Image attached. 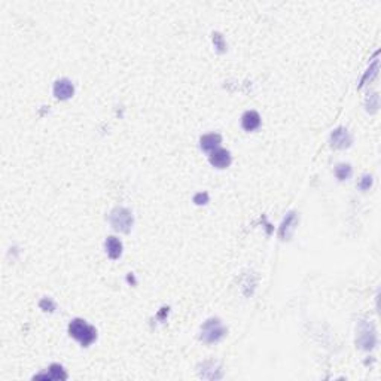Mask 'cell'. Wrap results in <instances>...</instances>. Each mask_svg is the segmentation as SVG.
Returning a JSON list of instances; mask_svg holds the SVG:
<instances>
[{
  "mask_svg": "<svg viewBox=\"0 0 381 381\" xmlns=\"http://www.w3.org/2000/svg\"><path fill=\"white\" fill-rule=\"evenodd\" d=\"M295 225H296V213L295 212H290L285 217L282 226H280V237L282 240H289L293 230H295Z\"/></svg>",
  "mask_w": 381,
  "mask_h": 381,
  "instance_id": "7c38bea8",
  "label": "cell"
},
{
  "mask_svg": "<svg viewBox=\"0 0 381 381\" xmlns=\"http://www.w3.org/2000/svg\"><path fill=\"white\" fill-rule=\"evenodd\" d=\"M213 42L214 45L217 47V49L222 52V51H225V44H223V39H222V36L219 34V33H214L213 34Z\"/></svg>",
  "mask_w": 381,
  "mask_h": 381,
  "instance_id": "ffe728a7",
  "label": "cell"
},
{
  "mask_svg": "<svg viewBox=\"0 0 381 381\" xmlns=\"http://www.w3.org/2000/svg\"><path fill=\"white\" fill-rule=\"evenodd\" d=\"M241 125H243V128H244L246 131H253V130H256V128H259V125H261V117H259V113L255 112V110L246 112V113L243 115V118H241Z\"/></svg>",
  "mask_w": 381,
  "mask_h": 381,
  "instance_id": "30bf717a",
  "label": "cell"
},
{
  "mask_svg": "<svg viewBox=\"0 0 381 381\" xmlns=\"http://www.w3.org/2000/svg\"><path fill=\"white\" fill-rule=\"evenodd\" d=\"M39 307L44 310V311H49V313H52V311L55 310V302H54L51 298H44V299L39 302Z\"/></svg>",
  "mask_w": 381,
  "mask_h": 381,
  "instance_id": "e0dca14e",
  "label": "cell"
},
{
  "mask_svg": "<svg viewBox=\"0 0 381 381\" xmlns=\"http://www.w3.org/2000/svg\"><path fill=\"white\" fill-rule=\"evenodd\" d=\"M353 142L350 133L344 127H338L331 133V144L336 149H347Z\"/></svg>",
  "mask_w": 381,
  "mask_h": 381,
  "instance_id": "5b68a950",
  "label": "cell"
},
{
  "mask_svg": "<svg viewBox=\"0 0 381 381\" xmlns=\"http://www.w3.org/2000/svg\"><path fill=\"white\" fill-rule=\"evenodd\" d=\"M220 143H222V137L220 134H216V133L206 134L200 139V146L204 152H213L216 149H219Z\"/></svg>",
  "mask_w": 381,
  "mask_h": 381,
  "instance_id": "9c48e42d",
  "label": "cell"
},
{
  "mask_svg": "<svg viewBox=\"0 0 381 381\" xmlns=\"http://www.w3.org/2000/svg\"><path fill=\"white\" fill-rule=\"evenodd\" d=\"M41 378H45V380H67V374L63 369L61 365L54 363V365L49 366L47 372H41V374L34 375V380H41Z\"/></svg>",
  "mask_w": 381,
  "mask_h": 381,
  "instance_id": "ba28073f",
  "label": "cell"
},
{
  "mask_svg": "<svg viewBox=\"0 0 381 381\" xmlns=\"http://www.w3.org/2000/svg\"><path fill=\"white\" fill-rule=\"evenodd\" d=\"M225 333L226 329L219 319H209L201 326V341H204L206 344H214L220 341Z\"/></svg>",
  "mask_w": 381,
  "mask_h": 381,
  "instance_id": "3957f363",
  "label": "cell"
},
{
  "mask_svg": "<svg viewBox=\"0 0 381 381\" xmlns=\"http://www.w3.org/2000/svg\"><path fill=\"white\" fill-rule=\"evenodd\" d=\"M200 375L204 377V378H209V380H217L222 377V372L217 366V363H214L213 360H207L201 365V371H200Z\"/></svg>",
  "mask_w": 381,
  "mask_h": 381,
  "instance_id": "8fae6325",
  "label": "cell"
},
{
  "mask_svg": "<svg viewBox=\"0 0 381 381\" xmlns=\"http://www.w3.org/2000/svg\"><path fill=\"white\" fill-rule=\"evenodd\" d=\"M210 164L216 168H226L231 164V154L226 149H216L213 152H210Z\"/></svg>",
  "mask_w": 381,
  "mask_h": 381,
  "instance_id": "8992f818",
  "label": "cell"
},
{
  "mask_svg": "<svg viewBox=\"0 0 381 381\" xmlns=\"http://www.w3.org/2000/svg\"><path fill=\"white\" fill-rule=\"evenodd\" d=\"M69 333L74 339H78L81 342L82 347H88L91 346L97 338V331L94 326L88 325L85 320L82 319H73L69 325Z\"/></svg>",
  "mask_w": 381,
  "mask_h": 381,
  "instance_id": "6da1fadb",
  "label": "cell"
},
{
  "mask_svg": "<svg viewBox=\"0 0 381 381\" xmlns=\"http://www.w3.org/2000/svg\"><path fill=\"white\" fill-rule=\"evenodd\" d=\"M357 346L363 350H372L377 344V333H375V326L369 320H360L357 326Z\"/></svg>",
  "mask_w": 381,
  "mask_h": 381,
  "instance_id": "7a4b0ae2",
  "label": "cell"
},
{
  "mask_svg": "<svg viewBox=\"0 0 381 381\" xmlns=\"http://www.w3.org/2000/svg\"><path fill=\"white\" fill-rule=\"evenodd\" d=\"M378 106H380V97L377 93H372L366 100V110L369 113H375L378 110Z\"/></svg>",
  "mask_w": 381,
  "mask_h": 381,
  "instance_id": "9a60e30c",
  "label": "cell"
},
{
  "mask_svg": "<svg viewBox=\"0 0 381 381\" xmlns=\"http://www.w3.org/2000/svg\"><path fill=\"white\" fill-rule=\"evenodd\" d=\"M109 222L119 233H130L133 226V214L125 207H117L109 214Z\"/></svg>",
  "mask_w": 381,
  "mask_h": 381,
  "instance_id": "277c9868",
  "label": "cell"
},
{
  "mask_svg": "<svg viewBox=\"0 0 381 381\" xmlns=\"http://www.w3.org/2000/svg\"><path fill=\"white\" fill-rule=\"evenodd\" d=\"M106 252L110 259H118L122 255V243L117 237H107L106 240Z\"/></svg>",
  "mask_w": 381,
  "mask_h": 381,
  "instance_id": "4fadbf2b",
  "label": "cell"
},
{
  "mask_svg": "<svg viewBox=\"0 0 381 381\" xmlns=\"http://www.w3.org/2000/svg\"><path fill=\"white\" fill-rule=\"evenodd\" d=\"M74 93V87L69 79H60L54 84V95L58 100H67Z\"/></svg>",
  "mask_w": 381,
  "mask_h": 381,
  "instance_id": "52a82bcc",
  "label": "cell"
},
{
  "mask_svg": "<svg viewBox=\"0 0 381 381\" xmlns=\"http://www.w3.org/2000/svg\"><path fill=\"white\" fill-rule=\"evenodd\" d=\"M377 73H378V60H375L374 61V64L366 70V73H365V76L362 78V81H360V85L359 87H363L368 81H372L375 76H377Z\"/></svg>",
  "mask_w": 381,
  "mask_h": 381,
  "instance_id": "2e32d148",
  "label": "cell"
},
{
  "mask_svg": "<svg viewBox=\"0 0 381 381\" xmlns=\"http://www.w3.org/2000/svg\"><path fill=\"white\" fill-rule=\"evenodd\" d=\"M371 185H372V176H369V174H365V176L362 177V180L359 182V188L362 190L369 189Z\"/></svg>",
  "mask_w": 381,
  "mask_h": 381,
  "instance_id": "ac0fdd59",
  "label": "cell"
},
{
  "mask_svg": "<svg viewBox=\"0 0 381 381\" xmlns=\"http://www.w3.org/2000/svg\"><path fill=\"white\" fill-rule=\"evenodd\" d=\"M335 176L339 180H347L352 176V167L350 164H339L335 168Z\"/></svg>",
  "mask_w": 381,
  "mask_h": 381,
  "instance_id": "5bb4252c",
  "label": "cell"
},
{
  "mask_svg": "<svg viewBox=\"0 0 381 381\" xmlns=\"http://www.w3.org/2000/svg\"><path fill=\"white\" fill-rule=\"evenodd\" d=\"M194 203L198 204V206L207 204V203H209V195H207V192H200V194H197V195L194 197Z\"/></svg>",
  "mask_w": 381,
  "mask_h": 381,
  "instance_id": "d6986e66",
  "label": "cell"
}]
</instances>
